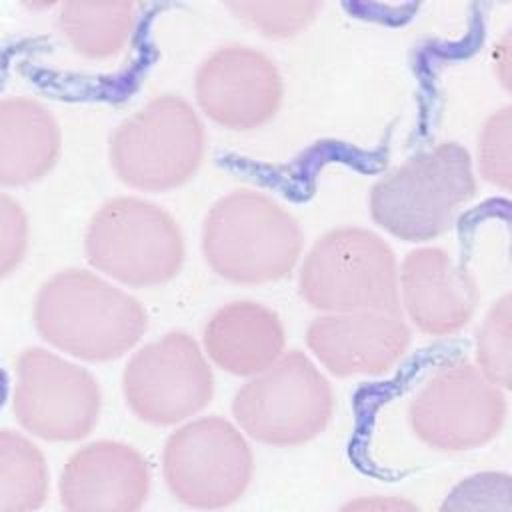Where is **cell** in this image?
Returning a JSON list of instances; mask_svg holds the SVG:
<instances>
[{
    "label": "cell",
    "mask_w": 512,
    "mask_h": 512,
    "mask_svg": "<svg viewBox=\"0 0 512 512\" xmlns=\"http://www.w3.org/2000/svg\"><path fill=\"white\" fill-rule=\"evenodd\" d=\"M62 134L54 116L32 98L0 100V186H24L56 164Z\"/></svg>",
    "instance_id": "obj_17"
},
{
    "label": "cell",
    "mask_w": 512,
    "mask_h": 512,
    "mask_svg": "<svg viewBox=\"0 0 512 512\" xmlns=\"http://www.w3.org/2000/svg\"><path fill=\"white\" fill-rule=\"evenodd\" d=\"M84 250L88 262L128 286L172 280L184 262V238L176 220L138 196H118L92 216Z\"/></svg>",
    "instance_id": "obj_7"
},
{
    "label": "cell",
    "mask_w": 512,
    "mask_h": 512,
    "mask_svg": "<svg viewBox=\"0 0 512 512\" xmlns=\"http://www.w3.org/2000/svg\"><path fill=\"white\" fill-rule=\"evenodd\" d=\"M300 296L328 314L400 312L398 266L392 248L364 228H336L308 252Z\"/></svg>",
    "instance_id": "obj_4"
},
{
    "label": "cell",
    "mask_w": 512,
    "mask_h": 512,
    "mask_svg": "<svg viewBox=\"0 0 512 512\" xmlns=\"http://www.w3.org/2000/svg\"><path fill=\"white\" fill-rule=\"evenodd\" d=\"M506 396L468 360L442 364L414 394V436L440 452H466L492 442L506 422Z\"/></svg>",
    "instance_id": "obj_10"
},
{
    "label": "cell",
    "mask_w": 512,
    "mask_h": 512,
    "mask_svg": "<svg viewBox=\"0 0 512 512\" xmlns=\"http://www.w3.org/2000/svg\"><path fill=\"white\" fill-rule=\"evenodd\" d=\"M58 24L72 48L88 58H110L124 48L134 28L130 2H68Z\"/></svg>",
    "instance_id": "obj_19"
},
{
    "label": "cell",
    "mask_w": 512,
    "mask_h": 512,
    "mask_svg": "<svg viewBox=\"0 0 512 512\" xmlns=\"http://www.w3.org/2000/svg\"><path fill=\"white\" fill-rule=\"evenodd\" d=\"M474 192L470 154L456 142H444L378 180L370 192V214L396 238L432 240L452 226L458 206Z\"/></svg>",
    "instance_id": "obj_3"
},
{
    "label": "cell",
    "mask_w": 512,
    "mask_h": 512,
    "mask_svg": "<svg viewBox=\"0 0 512 512\" xmlns=\"http://www.w3.org/2000/svg\"><path fill=\"white\" fill-rule=\"evenodd\" d=\"M100 410V384L80 364L38 346L26 348L18 356L12 414L30 438L84 440L96 428Z\"/></svg>",
    "instance_id": "obj_9"
},
{
    "label": "cell",
    "mask_w": 512,
    "mask_h": 512,
    "mask_svg": "<svg viewBox=\"0 0 512 512\" xmlns=\"http://www.w3.org/2000/svg\"><path fill=\"white\" fill-rule=\"evenodd\" d=\"M50 498V468L24 432L0 428V512H38Z\"/></svg>",
    "instance_id": "obj_18"
},
{
    "label": "cell",
    "mask_w": 512,
    "mask_h": 512,
    "mask_svg": "<svg viewBox=\"0 0 512 512\" xmlns=\"http://www.w3.org/2000/svg\"><path fill=\"white\" fill-rule=\"evenodd\" d=\"M512 298L504 294L484 318L482 328L476 338V368L482 376L500 388L502 392L510 388L512 382Z\"/></svg>",
    "instance_id": "obj_20"
},
{
    "label": "cell",
    "mask_w": 512,
    "mask_h": 512,
    "mask_svg": "<svg viewBox=\"0 0 512 512\" xmlns=\"http://www.w3.org/2000/svg\"><path fill=\"white\" fill-rule=\"evenodd\" d=\"M338 512H422L410 498L396 494H370L346 500Z\"/></svg>",
    "instance_id": "obj_25"
},
{
    "label": "cell",
    "mask_w": 512,
    "mask_h": 512,
    "mask_svg": "<svg viewBox=\"0 0 512 512\" xmlns=\"http://www.w3.org/2000/svg\"><path fill=\"white\" fill-rule=\"evenodd\" d=\"M162 478L182 506L220 512L246 494L254 478V452L236 424L202 416L184 422L166 438Z\"/></svg>",
    "instance_id": "obj_6"
},
{
    "label": "cell",
    "mask_w": 512,
    "mask_h": 512,
    "mask_svg": "<svg viewBox=\"0 0 512 512\" xmlns=\"http://www.w3.org/2000/svg\"><path fill=\"white\" fill-rule=\"evenodd\" d=\"M130 412L154 426H174L202 412L214 394L212 368L192 336L168 332L148 342L122 372Z\"/></svg>",
    "instance_id": "obj_11"
},
{
    "label": "cell",
    "mask_w": 512,
    "mask_h": 512,
    "mask_svg": "<svg viewBox=\"0 0 512 512\" xmlns=\"http://www.w3.org/2000/svg\"><path fill=\"white\" fill-rule=\"evenodd\" d=\"M438 512H512V476L502 470L470 474L450 488Z\"/></svg>",
    "instance_id": "obj_21"
},
{
    "label": "cell",
    "mask_w": 512,
    "mask_h": 512,
    "mask_svg": "<svg viewBox=\"0 0 512 512\" xmlns=\"http://www.w3.org/2000/svg\"><path fill=\"white\" fill-rule=\"evenodd\" d=\"M274 62L248 46H224L196 74V100L206 116L230 130H252L274 118L282 104Z\"/></svg>",
    "instance_id": "obj_12"
},
{
    "label": "cell",
    "mask_w": 512,
    "mask_h": 512,
    "mask_svg": "<svg viewBox=\"0 0 512 512\" xmlns=\"http://www.w3.org/2000/svg\"><path fill=\"white\" fill-rule=\"evenodd\" d=\"M336 398L328 378L300 350L284 352L232 400L244 436L276 448L302 446L328 426Z\"/></svg>",
    "instance_id": "obj_5"
},
{
    "label": "cell",
    "mask_w": 512,
    "mask_h": 512,
    "mask_svg": "<svg viewBox=\"0 0 512 512\" xmlns=\"http://www.w3.org/2000/svg\"><path fill=\"white\" fill-rule=\"evenodd\" d=\"M306 344L334 376H376L396 366L410 344L402 312H344L316 318Z\"/></svg>",
    "instance_id": "obj_14"
},
{
    "label": "cell",
    "mask_w": 512,
    "mask_h": 512,
    "mask_svg": "<svg viewBox=\"0 0 512 512\" xmlns=\"http://www.w3.org/2000/svg\"><path fill=\"white\" fill-rule=\"evenodd\" d=\"M28 218L22 206L0 192V280L24 258L28 248Z\"/></svg>",
    "instance_id": "obj_24"
},
{
    "label": "cell",
    "mask_w": 512,
    "mask_h": 512,
    "mask_svg": "<svg viewBox=\"0 0 512 512\" xmlns=\"http://www.w3.org/2000/svg\"><path fill=\"white\" fill-rule=\"evenodd\" d=\"M202 252L218 276L264 284L292 272L302 252V232L278 202L240 188L222 196L206 214Z\"/></svg>",
    "instance_id": "obj_2"
},
{
    "label": "cell",
    "mask_w": 512,
    "mask_h": 512,
    "mask_svg": "<svg viewBox=\"0 0 512 512\" xmlns=\"http://www.w3.org/2000/svg\"><path fill=\"white\" fill-rule=\"evenodd\" d=\"M510 128H512V114L510 106L494 112L480 134L478 144V164L482 176L508 190L512 172H510Z\"/></svg>",
    "instance_id": "obj_23"
},
{
    "label": "cell",
    "mask_w": 512,
    "mask_h": 512,
    "mask_svg": "<svg viewBox=\"0 0 512 512\" xmlns=\"http://www.w3.org/2000/svg\"><path fill=\"white\" fill-rule=\"evenodd\" d=\"M204 146V126L194 108L180 96L164 94L114 130L110 164L124 184L160 192L192 178Z\"/></svg>",
    "instance_id": "obj_8"
},
{
    "label": "cell",
    "mask_w": 512,
    "mask_h": 512,
    "mask_svg": "<svg viewBox=\"0 0 512 512\" xmlns=\"http://www.w3.org/2000/svg\"><path fill=\"white\" fill-rule=\"evenodd\" d=\"M284 346L286 334L280 318L250 300L222 306L204 328L208 358L234 376L260 374L284 354Z\"/></svg>",
    "instance_id": "obj_16"
},
{
    "label": "cell",
    "mask_w": 512,
    "mask_h": 512,
    "mask_svg": "<svg viewBox=\"0 0 512 512\" xmlns=\"http://www.w3.org/2000/svg\"><path fill=\"white\" fill-rule=\"evenodd\" d=\"M228 8L270 38H288L306 28L320 4L318 2H230Z\"/></svg>",
    "instance_id": "obj_22"
},
{
    "label": "cell",
    "mask_w": 512,
    "mask_h": 512,
    "mask_svg": "<svg viewBox=\"0 0 512 512\" xmlns=\"http://www.w3.org/2000/svg\"><path fill=\"white\" fill-rule=\"evenodd\" d=\"M34 324L54 348L86 362H108L142 338L148 318L128 292L88 270L70 268L42 284Z\"/></svg>",
    "instance_id": "obj_1"
},
{
    "label": "cell",
    "mask_w": 512,
    "mask_h": 512,
    "mask_svg": "<svg viewBox=\"0 0 512 512\" xmlns=\"http://www.w3.org/2000/svg\"><path fill=\"white\" fill-rule=\"evenodd\" d=\"M398 294L418 330L446 336L468 324L476 310V284L442 248L412 250L398 274Z\"/></svg>",
    "instance_id": "obj_15"
},
{
    "label": "cell",
    "mask_w": 512,
    "mask_h": 512,
    "mask_svg": "<svg viewBox=\"0 0 512 512\" xmlns=\"http://www.w3.org/2000/svg\"><path fill=\"white\" fill-rule=\"evenodd\" d=\"M152 488L148 460L120 440H94L68 456L58 476L62 512H142Z\"/></svg>",
    "instance_id": "obj_13"
}]
</instances>
